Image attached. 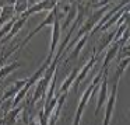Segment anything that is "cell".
<instances>
[{"label": "cell", "mask_w": 130, "mask_h": 125, "mask_svg": "<svg viewBox=\"0 0 130 125\" xmlns=\"http://www.w3.org/2000/svg\"><path fill=\"white\" fill-rule=\"evenodd\" d=\"M102 74H104V70L101 69V70H99V73L96 74L95 77H94L92 83H91V84L88 86L87 90L84 91V94L81 96V98H80V101H78V107H77V110H76V115H74L73 125H80V122H81V118H83V112H84V108H85V105H87V103L90 101V98L92 97L94 89H96L98 83L101 82Z\"/></svg>", "instance_id": "1"}, {"label": "cell", "mask_w": 130, "mask_h": 125, "mask_svg": "<svg viewBox=\"0 0 130 125\" xmlns=\"http://www.w3.org/2000/svg\"><path fill=\"white\" fill-rule=\"evenodd\" d=\"M127 10H129V6H124V7H122L120 10H118L116 13H113V14L110 16L109 18H108V21H106V23H105L99 30H101V31H106V30H109L110 27H112L113 24L116 23V21H119V18L122 17V14H123V13H126Z\"/></svg>", "instance_id": "12"}, {"label": "cell", "mask_w": 130, "mask_h": 125, "mask_svg": "<svg viewBox=\"0 0 130 125\" xmlns=\"http://www.w3.org/2000/svg\"><path fill=\"white\" fill-rule=\"evenodd\" d=\"M27 83V79H21V80H15L14 83H13L11 86H10L9 89H7L6 91H4L3 93V96H2V101H6V100H9V98H13V97L15 96V94L18 93V91H20V89L23 87L24 84H25Z\"/></svg>", "instance_id": "8"}, {"label": "cell", "mask_w": 130, "mask_h": 125, "mask_svg": "<svg viewBox=\"0 0 130 125\" xmlns=\"http://www.w3.org/2000/svg\"><path fill=\"white\" fill-rule=\"evenodd\" d=\"M115 34H116V30L112 31V32H109V34H105V35L101 37V40H99V42H98V49H96V52L94 51V54H95L96 56H99V54H101L106 46H109L110 44L113 42V40H115Z\"/></svg>", "instance_id": "11"}, {"label": "cell", "mask_w": 130, "mask_h": 125, "mask_svg": "<svg viewBox=\"0 0 130 125\" xmlns=\"http://www.w3.org/2000/svg\"><path fill=\"white\" fill-rule=\"evenodd\" d=\"M57 11H59V9H57V6L55 7L53 10H51V11H48V16L45 17V20H43L42 23H41L39 26H38L37 28H35V30H32V31L29 32V35H28V37H25V38H24V41H23V42H20V48H23V46L25 45V44H28L29 41H31L32 38H34L35 35H37V34H38V32H39L42 28H45V27L51 26V24L53 23V18H55V16H56V13H57Z\"/></svg>", "instance_id": "5"}, {"label": "cell", "mask_w": 130, "mask_h": 125, "mask_svg": "<svg viewBox=\"0 0 130 125\" xmlns=\"http://www.w3.org/2000/svg\"><path fill=\"white\" fill-rule=\"evenodd\" d=\"M91 2H92L94 4H96V3H98V2H102V0H91Z\"/></svg>", "instance_id": "18"}, {"label": "cell", "mask_w": 130, "mask_h": 125, "mask_svg": "<svg viewBox=\"0 0 130 125\" xmlns=\"http://www.w3.org/2000/svg\"><path fill=\"white\" fill-rule=\"evenodd\" d=\"M76 14H77V2H74V3H70V7L66 11V18H64V23H63V28L64 30L69 28V26L73 23V20L76 18Z\"/></svg>", "instance_id": "15"}, {"label": "cell", "mask_w": 130, "mask_h": 125, "mask_svg": "<svg viewBox=\"0 0 130 125\" xmlns=\"http://www.w3.org/2000/svg\"><path fill=\"white\" fill-rule=\"evenodd\" d=\"M96 60H98V56H96V55L94 54L90 58V60H88V62L84 65V68H81V69H80V72L77 73L76 79H74V91H77V90H78V87H80V84H81V82L85 79L87 73L91 70V69H92V66L96 63Z\"/></svg>", "instance_id": "7"}, {"label": "cell", "mask_w": 130, "mask_h": 125, "mask_svg": "<svg viewBox=\"0 0 130 125\" xmlns=\"http://www.w3.org/2000/svg\"><path fill=\"white\" fill-rule=\"evenodd\" d=\"M118 84H119V82H112V90H110L109 96H108V98H106V108H105V115H104V121H102V125H109V124H110L112 114H113V110H115V104H116Z\"/></svg>", "instance_id": "4"}, {"label": "cell", "mask_w": 130, "mask_h": 125, "mask_svg": "<svg viewBox=\"0 0 130 125\" xmlns=\"http://www.w3.org/2000/svg\"><path fill=\"white\" fill-rule=\"evenodd\" d=\"M119 48H120V45H119L118 42H112V46H110L109 49H108L106 52V56H105V60H104V65H102V70H105V69H108V66H109V63L113 60V58L116 56V54L119 52Z\"/></svg>", "instance_id": "13"}, {"label": "cell", "mask_w": 130, "mask_h": 125, "mask_svg": "<svg viewBox=\"0 0 130 125\" xmlns=\"http://www.w3.org/2000/svg\"><path fill=\"white\" fill-rule=\"evenodd\" d=\"M51 37H52L51 38V48H49V54H48V58H46V60H49V62L52 60L55 51H56L57 45H59V42H60V14H59V11L56 13V16H55V18H53V23H52Z\"/></svg>", "instance_id": "2"}, {"label": "cell", "mask_w": 130, "mask_h": 125, "mask_svg": "<svg viewBox=\"0 0 130 125\" xmlns=\"http://www.w3.org/2000/svg\"><path fill=\"white\" fill-rule=\"evenodd\" d=\"M21 66V63L20 62H11V63H9V65H3L2 68H0V80L3 79V77H6V76H9L11 72H14L15 69H18Z\"/></svg>", "instance_id": "16"}, {"label": "cell", "mask_w": 130, "mask_h": 125, "mask_svg": "<svg viewBox=\"0 0 130 125\" xmlns=\"http://www.w3.org/2000/svg\"><path fill=\"white\" fill-rule=\"evenodd\" d=\"M109 96V91H108V69L104 70L101 79V87H99V94H98V100H96V108H95V115H98L101 108L104 107V104L106 103V98Z\"/></svg>", "instance_id": "6"}, {"label": "cell", "mask_w": 130, "mask_h": 125, "mask_svg": "<svg viewBox=\"0 0 130 125\" xmlns=\"http://www.w3.org/2000/svg\"><path fill=\"white\" fill-rule=\"evenodd\" d=\"M25 21H27V17H24V16H20L18 18H15V21H14V24H13V27L10 28V31L7 32V37H3L2 38V42H7L9 40H11L13 37H14L15 34H17L18 31H20L21 28H23V26L25 24Z\"/></svg>", "instance_id": "9"}, {"label": "cell", "mask_w": 130, "mask_h": 125, "mask_svg": "<svg viewBox=\"0 0 130 125\" xmlns=\"http://www.w3.org/2000/svg\"><path fill=\"white\" fill-rule=\"evenodd\" d=\"M28 0H15L14 4V13L15 14H23L24 11H27L28 9Z\"/></svg>", "instance_id": "17"}, {"label": "cell", "mask_w": 130, "mask_h": 125, "mask_svg": "<svg viewBox=\"0 0 130 125\" xmlns=\"http://www.w3.org/2000/svg\"><path fill=\"white\" fill-rule=\"evenodd\" d=\"M88 37H90V35H83V37L80 38V40L73 45L74 49H73V52L70 54V56L67 58V60H66V65H67V63H70V62H73V60H76L77 58L80 56V54H81V49H83V46L85 45V42H87Z\"/></svg>", "instance_id": "10"}, {"label": "cell", "mask_w": 130, "mask_h": 125, "mask_svg": "<svg viewBox=\"0 0 130 125\" xmlns=\"http://www.w3.org/2000/svg\"><path fill=\"white\" fill-rule=\"evenodd\" d=\"M2 104H3V101H2V100H0V105H2Z\"/></svg>", "instance_id": "19"}, {"label": "cell", "mask_w": 130, "mask_h": 125, "mask_svg": "<svg viewBox=\"0 0 130 125\" xmlns=\"http://www.w3.org/2000/svg\"><path fill=\"white\" fill-rule=\"evenodd\" d=\"M57 4H59V0H41V2L34 3L31 7H28V9H27V11H24L23 14H20V16H24V17L28 18L29 16L35 14V13L51 11V10H53Z\"/></svg>", "instance_id": "3"}, {"label": "cell", "mask_w": 130, "mask_h": 125, "mask_svg": "<svg viewBox=\"0 0 130 125\" xmlns=\"http://www.w3.org/2000/svg\"><path fill=\"white\" fill-rule=\"evenodd\" d=\"M80 69H81V66H78V68H76L73 72H71L70 74H69L67 77H66V80L62 83V86H60V90H59V93H67L69 91V89L73 86V83H74V79H76V76H77V73L80 72Z\"/></svg>", "instance_id": "14"}]
</instances>
